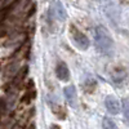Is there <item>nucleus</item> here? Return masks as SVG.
I'll return each instance as SVG.
<instances>
[{"label": "nucleus", "instance_id": "3", "mask_svg": "<svg viewBox=\"0 0 129 129\" xmlns=\"http://www.w3.org/2000/svg\"><path fill=\"white\" fill-rule=\"evenodd\" d=\"M105 106L107 111L112 115H116L120 112V102L117 101L114 95H107L106 100H105Z\"/></svg>", "mask_w": 129, "mask_h": 129}, {"label": "nucleus", "instance_id": "8", "mask_svg": "<svg viewBox=\"0 0 129 129\" xmlns=\"http://www.w3.org/2000/svg\"><path fill=\"white\" fill-rule=\"evenodd\" d=\"M124 114H125L126 121L129 123V105H125V106H124Z\"/></svg>", "mask_w": 129, "mask_h": 129}, {"label": "nucleus", "instance_id": "2", "mask_svg": "<svg viewBox=\"0 0 129 129\" xmlns=\"http://www.w3.org/2000/svg\"><path fill=\"white\" fill-rule=\"evenodd\" d=\"M70 35H71V39H72V41H74V44L76 45L80 50H87V49L89 48V45H90L89 39L85 36L79 28L71 26V28H70Z\"/></svg>", "mask_w": 129, "mask_h": 129}, {"label": "nucleus", "instance_id": "6", "mask_svg": "<svg viewBox=\"0 0 129 129\" xmlns=\"http://www.w3.org/2000/svg\"><path fill=\"white\" fill-rule=\"evenodd\" d=\"M54 16L59 19V21H63L66 18V10L62 7V4L59 2H56L54 3Z\"/></svg>", "mask_w": 129, "mask_h": 129}, {"label": "nucleus", "instance_id": "9", "mask_svg": "<svg viewBox=\"0 0 129 129\" xmlns=\"http://www.w3.org/2000/svg\"><path fill=\"white\" fill-rule=\"evenodd\" d=\"M50 129H59V128H58V126H57V125H54V126H52V128H50Z\"/></svg>", "mask_w": 129, "mask_h": 129}, {"label": "nucleus", "instance_id": "4", "mask_svg": "<svg viewBox=\"0 0 129 129\" xmlns=\"http://www.w3.org/2000/svg\"><path fill=\"white\" fill-rule=\"evenodd\" d=\"M56 76L61 81H67L70 79V70H69L66 63H63V62H58L57 63V66H56Z\"/></svg>", "mask_w": 129, "mask_h": 129}, {"label": "nucleus", "instance_id": "1", "mask_svg": "<svg viewBox=\"0 0 129 129\" xmlns=\"http://www.w3.org/2000/svg\"><path fill=\"white\" fill-rule=\"evenodd\" d=\"M94 44L102 56H112L114 53V40L103 26H97L94 28Z\"/></svg>", "mask_w": 129, "mask_h": 129}, {"label": "nucleus", "instance_id": "7", "mask_svg": "<svg viewBox=\"0 0 129 129\" xmlns=\"http://www.w3.org/2000/svg\"><path fill=\"white\" fill-rule=\"evenodd\" d=\"M102 128L103 129H116V125L110 117H105L102 121Z\"/></svg>", "mask_w": 129, "mask_h": 129}, {"label": "nucleus", "instance_id": "5", "mask_svg": "<svg viewBox=\"0 0 129 129\" xmlns=\"http://www.w3.org/2000/svg\"><path fill=\"white\" fill-rule=\"evenodd\" d=\"M63 95L64 100L67 101V103L72 107L76 106V89H75L74 85H69V87L63 88Z\"/></svg>", "mask_w": 129, "mask_h": 129}]
</instances>
